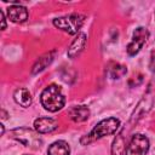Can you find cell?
<instances>
[{
    "instance_id": "cell-2",
    "label": "cell",
    "mask_w": 155,
    "mask_h": 155,
    "mask_svg": "<svg viewBox=\"0 0 155 155\" xmlns=\"http://www.w3.org/2000/svg\"><path fill=\"white\" fill-rule=\"evenodd\" d=\"M40 101H41L42 107L46 110L52 111V113L61 110L65 103V98H64V94H63L61 87L54 84L48 85L42 91Z\"/></svg>"
},
{
    "instance_id": "cell-13",
    "label": "cell",
    "mask_w": 155,
    "mask_h": 155,
    "mask_svg": "<svg viewBox=\"0 0 155 155\" xmlns=\"http://www.w3.org/2000/svg\"><path fill=\"white\" fill-rule=\"evenodd\" d=\"M13 98H15L17 104H19V105H22L24 108L29 107L31 104V101H33L31 93L27 88H18V90H16L15 94H13Z\"/></svg>"
},
{
    "instance_id": "cell-9",
    "label": "cell",
    "mask_w": 155,
    "mask_h": 155,
    "mask_svg": "<svg viewBox=\"0 0 155 155\" xmlns=\"http://www.w3.org/2000/svg\"><path fill=\"white\" fill-rule=\"evenodd\" d=\"M86 40H87L86 34L79 33L76 35V38L73 40V42L70 44L69 48H68V57L69 58H75L76 56H79L86 46Z\"/></svg>"
},
{
    "instance_id": "cell-6",
    "label": "cell",
    "mask_w": 155,
    "mask_h": 155,
    "mask_svg": "<svg viewBox=\"0 0 155 155\" xmlns=\"http://www.w3.org/2000/svg\"><path fill=\"white\" fill-rule=\"evenodd\" d=\"M149 38V31L147 28L144 27H138L134 31H133V36L131 42L127 45V53L128 56H134L137 54L140 48L143 47V45L147 42Z\"/></svg>"
},
{
    "instance_id": "cell-12",
    "label": "cell",
    "mask_w": 155,
    "mask_h": 155,
    "mask_svg": "<svg viewBox=\"0 0 155 155\" xmlns=\"http://www.w3.org/2000/svg\"><path fill=\"white\" fill-rule=\"evenodd\" d=\"M53 57H54V51L47 52V53H45L44 56H41V57L35 62V64L33 65L31 74H38V73L42 71V70L53 61Z\"/></svg>"
},
{
    "instance_id": "cell-11",
    "label": "cell",
    "mask_w": 155,
    "mask_h": 155,
    "mask_svg": "<svg viewBox=\"0 0 155 155\" xmlns=\"http://www.w3.org/2000/svg\"><path fill=\"white\" fill-rule=\"evenodd\" d=\"M70 148L65 140H57L48 147L47 155H69Z\"/></svg>"
},
{
    "instance_id": "cell-1",
    "label": "cell",
    "mask_w": 155,
    "mask_h": 155,
    "mask_svg": "<svg viewBox=\"0 0 155 155\" xmlns=\"http://www.w3.org/2000/svg\"><path fill=\"white\" fill-rule=\"evenodd\" d=\"M120 127V120L116 119V117H108V119H104L102 121H99L93 128L92 131L84 136L81 138V144H88L93 140H97V139H101L105 136H109V134H114Z\"/></svg>"
},
{
    "instance_id": "cell-17",
    "label": "cell",
    "mask_w": 155,
    "mask_h": 155,
    "mask_svg": "<svg viewBox=\"0 0 155 155\" xmlns=\"http://www.w3.org/2000/svg\"><path fill=\"white\" fill-rule=\"evenodd\" d=\"M0 18H1V29L4 30L6 28V19H5V15L2 11H0Z\"/></svg>"
},
{
    "instance_id": "cell-16",
    "label": "cell",
    "mask_w": 155,
    "mask_h": 155,
    "mask_svg": "<svg viewBox=\"0 0 155 155\" xmlns=\"http://www.w3.org/2000/svg\"><path fill=\"white\" fill-rule=\"evenodd\" d=\"M150 69L153 71H155V51L151 52V58H150Z\"/></svg>"
},
{
    "instance_id": "cell-4",
    "label": "cell",
    "mask_w": 155,
    "mask_h": 155,
    "mask_svg": "<svg viewBox=\"0 0 155 155\" xmlns=\"http://www.w3.org/2000/svg\"><path fill=\"white\" fill-rule=\"evenodd\" d=\"M85 21V17L79 13H71V15H67L59 18H54L53 19V25L68 34H76L80 28L82 27Z\"/></svg>"
},
{
    "instance_id": "cell-14",
    "label": "cell",
    "mask_w": 155,
    "mask_h": 155,
    "mask_svg": "<svg viewBox=\"0 0 155 155\" xmlns=\"http://www.w3.org/2000/svg\"><path fill=\"white\" fill-rule=\"evenodd\" d=\"M127 73V69L125 65H121V64H113V67L109 68L108 70V74L111 79H120L122 78L125 74Z\"/></svg>"
},
{
    "instance_id": "cell-7",
    "label": "cell",
    "mask_w": 155,
    "mask_h": 155,
    "mask_svg": "<svg viewBox=\"0 0 155 155\" xmlns=\"http://www.w3.org/2000/svg\"><path fill=\"white\" fill-rule=\"evenodd\" d=\"M7 17L13 23H23L28 19V10L19 4L12 5L7 8Z\"/></svg>"
},
{
    "instance_id": "cell-10",
    "label": "cell",
    "mask_w": 155,
    "mask_h": 155,
    "mask_svg": "<svg viewBox=\"0 0 155 155\" xmlns=\"http://www.w3.org/2000/svg\"><path fill=\"white\" fill-rule=\"evenodd\" d=\"M68 114L73 121L81 122V121H85L90 116V109L86 105H78V107L71 108Z\"/></svg>"
},
{
    "instance_id": "cell-5",
    "label": "cell",
    "mask_w": 155,
    "mask_h": 155,
    "mask_svg": "<svg viewBox=\"0 0 155 155\" xmlns=\"http://www.w3.org/2000/svg\"><path fill=\"white\" fill-rule=\"evenodd\" d=\"M149 139L142 134V133H137L134 136H132L125 155H147L148 150H149Z\"/></svg>"
},
{
    "instance_id": "cell-3",
    "label": "cell",
    "mask_w": 155,
    "mask_h": 155,
    "mask_svg": "<svg viewBox=\"0 0 155 155\" xmlns=\"http://www.w3.org/2000/svg\"><path fill=\"white\" fill-rule=\"evenodd\" d=\"M10 134L11 138L18 140L23 145L29 147L31 149H39L42 144V139L39 136V132H35L31 128H27V127L15 128L10 132Z\"/></svg>"
},
{
    "instance_id": "cell-8",
    "label": "cell",
    "mask_w": 155,
    "mask_h": 155,
    "mask_svg": "<svg viewBox=\"0 0 155 155\" xmlns=\"http://www.w3.org/2000/svg\"><path fill=\"white\" fill-rule=\"evenodd\" d=\"M35 131L39 133H50L58 128V122L52 117H39L34 121Z\"/></svg>"
},
{
    "instance_id": "cell-15",
    "label": "cell",
    "mask_w": 155,
    "mask_h": 155,
    "mask_svg": "<svg viewBox=\"0 0 155 155\" xmlns=\"http://www.w3.org/2000/svg\"><path fill=\"white\" fill-rule=\"evenodd\" d=\"M125 143H124V138L121 134H119L114 143H113V148H111V155H124V149H125Z\"/></svg>"
}]
</instances>
